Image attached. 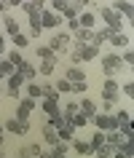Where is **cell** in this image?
Returning a JSON list of instances; mask_svg holds the SVG:
<instances>
[{"mask_svg": "<svg viewBox=\"0 0 134 158\" xmlns=\"http://www.w3.org/2000/svg\"><path fill=\"white\" fill-rule=\"evenodd\" d=\"M3 129H6V131H11L14 137H24V134H30L32 123H30V121H19V118H8V121L3 123Z\"/></svg>", "mask_w": 134, "mask_h": 158, "instance_id": "5", "label": "cell"}, {"mask_svg": "<svg viewBox=\"0 0 134 158\" xmlns=\"http://www.w3.org/2000/svg\"><path fill=\"white\" fill-rule=\"evenodd\" d=\"M6 81H8V89H6V94H8L11 99H19V94H22V86H24V78H22V75L14 70V73L6 78Z\"/></svg>", "mask_w": 134, "mask_h": 158, "instance_id": "8", "label": "cell"}, {"mask_svg": "<svg viewBox=\"0 0 134 158\" xmlns=\"http://www.w3.org/2000/svg\"><path fill=\"white\" fill-rule=\"evenodd\" d=\"M102 94H118L115 78H105V83H102Z\"/></svg>", "mask_w": 134, "mask_h": 158, "instance_id": "32", "label": "cell"}, {"mask_svg": "<svg viewBox=\"0 0 134 158\" xmlns=\"http://www.w3.org/2000/svg\"><path fill=\"white\" fill-rule=\"evenodd\" d=\"M3 24H6V32H8L11 38H14V35L19 32V24H16V19H14V16H8V14L3 16Z\"/></svg>", "mask_w": 134, "mask_h": 158, "instance_id": "27", "label": "cell"}, {"mask_svg": "<svg viewBox=\"0 0 134 158\" xmlns=\"http://www.w3.org/2000/svg\"><path fill=\"white\" fill-rule=\"evenodd\" d=\"M0 97H3V91H0Z\"/></svg>", "mask_w": 134, "mask_h": 158, "instance_id": "48", "label": "cell"}, {"mask_svg": "<svg viewBox=\"0 0 134 158\" xmlns=\"http://www.w3.org/2000/svg\"><path fill=\"white\" fill-rule=\"evenodd\" d=\"M35 54H38V59H54V56H57L48 46H38V48H35Z\"/></svg>", "mask_w": 134, "mask_h": 158, "instance_id": "34", "label": "cell"}, {"mask_svg": "<svg viewBox=\"0 0 134 158\" xmlns=\"http://www.w3.org/2000/svg\"><path fill=\"white\" fill-rule=\"evenodd\" d=\"M6 59H8V62H11L14 67H19L22 62H24V56H22V51H19V48H11L8 54H6Z\"/></svg>", "mask_w": 134, "mask_h": 158, "instance_id": "29", "label": "cell"}, {"mask_svg": "<svg viewBox=\"0 0 134 158\" xmlns=\"http://www.w3.org/2000/svg\"><path fill=\"white\" fill-rule=\"evenodd\" d=\"M0 158H6V150H0Z\"/></svg>", "mask_w": 134, "mask_h": 158, "instance_id": "47", "label": "cell"}, {"mask_svg": "<svg viewBox=\"0 0 134 158\" xmlns=\"http://www.w3.org/2000/svg\"><path fill=\"white\" fill-rule=\"evenodd\" d=\"M73 35H75L78 43H91V40H94V30H86V27H78Z\"/></svg>", "mask_w": 134, "mask_h": 158, "instance_id": "24", "label": "cell"}, {"mask_svg": "<svg viewBox=\"0 0 134 158\" xmlns=\"http://www.w3.org/2000/svg\"><path fill=\"white\" fill-rule=\"evenodd\" d=\"M75 48H78L81 62H91V59L99 56V46H94V43H75Z\"/></svg>", "mask_w": 134, "mask_h": 158, "instance_id": "10", "label": "cell"}, {"mask_svg": "<svg viewBox=\"0 0 134 158\" xmlns=\"http://www.w3.org/2000/svg\"><path fill=\"white\" fill-rule=\"evenodd\" d=\"M118 70H124V62L118 54H102V75L105 78H113Z\"/></svg>", "mask_w": 134, "mask_h": 158, "instance_id": "3", "label": "cell"}, {"mask_svg": "<svg viewBox=\"0 0 134 158\" xmlns=\"http://www.w3.org/2000/svg\"><path fill=\"white\" fill-rule=\"evenodd\" d=\"M3 134H6V129H3V123H0V137H3Z\"/></svg>", "mask_w": 134, "mask_h": 158, "instance_id": "46", "label": "cell"}, {"mask_svg": "<svg viewBox=\"0 0 134 158\" xmlns=\"http://www.w3.org/2000/svg\"><path fill=\"white\" fill-rule=\"evenodd\" d=\"M70 126H73V129H83V126H89V118H86L83 113H81V110H78L75 115L70 118Z\"/></svg>", "mask_w": 134, "mask_h": 158, "instance_id": "28", "label": "cell"}, {"mask_svg": "<svg viewBox=\"0 0 134 158\" xmlns=\"http://www.w3.org/2000/svg\"><path fill=\"white\" fill-rule=\"evenodd\" d=\"M78 14H81L78 3H75V0H67V3H65V8H62V14H59V16L65 19V22H70V19H78Z\"/></svg>", "mask_w": 134, "mask_h": 158, "instance_id": "16", "label": "cell"}, {"mask_svg": "<svg viewBox=\"0 0 134 158\" xmlns=\"http://www.w3.org/2000/svg\"><path fill=\"white\" fill-rule=\"evenodd\" d=\"M94 158H110V156H102V153H94Z\"/></svg>", "mask_w": 134, "mask_h": 158, "instance_id": "45", "label": "cell"}, {"mask_svg": "<svg viewBox=\"0 0 134 158\" xmlns=\"http://www.w3.org/2000/svg\"><path fill=\"white\" fill-rule=\"evenodd\" d=\"M57 62H59V56H54V59H40V64H35V70H38V75L48 78V75H54V70H57Z\"/></svg>", "mask_w": 134, "mask_h": 158, "instance_id": "12", "label": "cell"}, {"mask_svg": "<svg viewBox=\"0 0 134 158\" xmlns=\"http://www.w3.org/2000/svg\"><path fill=\"white\" fill-rule=\"evenodd\" d=\"M59 113H62V118H65V121H70V118L78 113V102H67V105H62V110H59Z\"/></svg>", "mask_w": 134, "mask_h": 158, "instance_id": "26", "label": "cell"}, {"mask_svg": "<svg viewBox=\"0 0 134 158\" xmlns=\"http://www.w3.org/2000/svg\"><path fill=\"white\" fill-rule=\"evenodd\" d=\"M11 43H14V48H24V46H30V38H27V35H22V32H16L14 35V38H11Z\"/></svg>", "mask_w": 134, "mask_h": 158, "instance_id": "31", "label": "cell"}, {"mask_svg": "<svg viewBox=\"0 0 134 158\" xmlns=\"http://www.w3.org/2000/svg\"><path fill=\"white\" fill-rule=\"evenodd\" d=\"M0 54H6V38H3V32H0Z\"/></svg>", "mask_w": 134, "mask_h": 158, "instance_id": "43", "label": "cell"}, {"mask_svg": "<svg viewBox=\"0 0 134 158\" xmlns=\"http://www.w3.org/2000/svg\"><path fill=\"white\" fill-rule=\"evenodd\" d=\"M32 6H35V11H43L46 8V0H32Z\"/></svg>", "mask_w": 134, "mask_h": 158, "instance_id": "42", "label": "cell"}, {"mask_svg": "<svg viewBox=\"0 0 134 158\" xmlns=\"http://www.w3.org/2000/svg\"><path fill=\"white\" fill-rule=\"evenodd\" d=\"M110 46H115V48H126V46H132V38L121 30V32H113L110 35Z\"/></svg>", "mask_w": 134, "mask_h": 158, "instance_id": "20", "label": "cell"}, {"mask_svg": "<svg viewBox=\"0 0 134 158\" xmlns=\"http://www.w3.org/2000/svg\"><path fill=\"white\" fill-rule=\"evenodd\" d=\"M99 16H102V22H105V27H110L113 32H121L124 30V19H121V14L118 11H113L110 6H99Z\"/></svg>", "mask_w": 134, "mask_h": 158, "instance_id": "2", "label": "cell"}, {"mask_svg": "<svg viewBox=\"0 0 134 158\" xmlns=\"http://www.w3.org/2000/svg\"><path fill=\"white\" fill-rule=\"evenodd\" d=\"M86 89H89V83H86V81H78V83H73L70 86V94H86Z\"/></svg>", "mask_w": 134, "mask_h": 158, "instance_id": "36", "label": "cell"}, {"mask_svg": "<svg viewBox=\"0 0 134 158\" xmlns=\"http://www.w3.org/2000/svg\"><path fill=\"white\" fill-rule=\"evenodd\" d=\"M78 24L86 27V30H94V27H97V16H94V11H81V14H78Z\"/></svg>", "mask_w": 134, "mask_h": 158, "instance_id": "21", "label": "cell"}, {"mask_svg": "<svg viewBox=\"0 0 134 158\" xmlns=\"http://www.w3.org/2000/svg\"><path fill=\"white\" fill-rule=\"evenodd\" d=\"M89 145H91V150L97 153V150H99L102 145H105V131H99V129H97V131L91 134V139H89Z\"/></svg>", "mask_w": 134, "mask_h": 158, "instance_id": "25", "label": "cell"}, {"mask_svg": "<svg viewBox=\"0 0 134 158\" xmlns=\"http://www.w3.org/2000/svg\"><path fill=\"white\" fill-rule=\"evenodd\" d=\"M115 123H118V131L124 134L126 139H132V113H129V110H118L115 113Z\"/></svg>", "mask_w": 134, "mask_h": 158, "instance_id": "7", "label": "cell"}, {"mask_svg": "<svg viewBox=\"0 0 134 158\" xmlns=\"http://www.w3.org/2000/svg\"><path fill=\"white\" fill-rule=\"evenodd\" d=\"M51 158H67L65 153H57V150H51Z\"/></svg>", "mask_w": 134, "mask_h": 158, "instance_id": "44", "label": "cell"}, {"mask_svg": "<svg viewBox=\"0 0 134 158\" xmlns=\"http://www.w3.org/2000/svg\"><path fill=\"white\" fill-rule=\"evenodd\" d=\"M70 148L75 150L78 156H94L91 145H89V142H86V139H81V137H73V139H70Z\"/></svg>", "mask_w": 134, "mask_h": 158, "instance_id": "13", "label": "cell"}, {"mask_svg": "<svg viewBox=\"0 0 134 158\" xmlns=\"http://www.w3.org/2000/svg\"><path fill=\"white\" fill-rule=\"evenodd\" d=\"M51 150H57V153H65V156H67V153H70V142H57Z\"/></svg>", "mask_w": 134, "mask_h": 158, "instance_id": "38", "label": "cell"}, {"mask_svg": "<svg viewBox=\"0 0 134 158\" xmlns=\"http://www.w3.org/2000/svg\"><path fill=\"white\" fill-rule=\"evenodd\" d=\"M78 110H81V113H83L86 118H89V121H91V115H97V102L94 99H89V97H83V99H81V105H78Z\"/></svg>", "mask_w": 134, "mask_h": 158, "instance_id": "17", "label": "cell"}, {"mask_svg": "<svg viewBox=\"0 0 134 158\" xmlns=\"http://www.w3.org/2000/svg\"><path fill=\"white\" fill-rule=\"evenodd\" d=\"M30 16V38H40L43 27H40V11H32V14H27Z\"/></svg>", "mask_w": 134, "mask_h": 158, "instance_id": "15", "label": "cell"}, {"mask_svg": "<svg viewBox=\"0 0 134 158\" xmlns=\"http://www.w3.org/2000/svg\"><path fill=\"white\" fill-rule=\"evenodd\" d=\"M132 59H134L132 46H126V51H124V56H121V62H124V64H132Z\"/></svg>", "mask_w": 134, "mask_h": 158, "instance_id": "39", "label": "cell"}, {"mask_svg": "<svg viewBox=\"0 0 134 158\" xmlns=\"http://www.w3.org/2000/svg\"><path fill=\"white\" fill-rule=\"evenodd\" d=\"M70 81H67V78H59V83H54V89H57L59 94H70Z\"/></svg>", "mask_w": 134, "mask_h": 158, "instance_id": "35", "label": "cell"}, {"mask_svg": "<svg viewBox=\"0 0 134 158\" xmlns=\"http://www.w3.org/2000/svg\"><path fill=\"white\" fill-rule=\"evenodd\" d=\"M16 73L24 78V83L27 81H38V70H35V64H30V62H22V64L16 67Z\"/></svg>", "mask_w": 134, "mask_h": 158, "instance_id": "14", "label": "cell"}, {"mask_svg": "<svg viewBox=\"0 0 134 158\" xmlns=\"http://www.w3.org/2000/svg\"><path fill=\"white\" fill-rule=\"evenodd\" d=\"M27 97L40 99V83H38V81H27Z\"/></svg>", "mask_w": 134, "mask_h": 158, "instance_id": "30", "label": "cell"}, {"mask_svg": "<svg viewBox=\"0 0 134 158\" xmlns=\"http://www.w3.org/2000/svg\"><path fill=\"white\" fill-rule=\"evenodd\" d=\"M121 91H124L126 97H132V94H134V83H132V81H126V83L121 86Z\"/></svg>", "mask_w": 134, "mask_h": 158, "instance_id": "40", "label": "cell"}, {"mask_svg": "<svg viewBox=\"0 0 134 158\" xmlns=\"http://www.w3.org/2000/svg\"><path fill=\"white\" fill-rule=\"evenodd\" d=\"M65 78L70 81V83H78V81H86V73H83V70H81L78 64H73V67H67Z\"/></svg>", "mask_w": 134, "mask_h": 158, "instance_id": "23", "label": "cell"}, {"mask_svg": "<svg viewBox=\"0 0 134 158\" xmlns=\"http://www.w3.org/2000/svg\"><path fill=\"white\" fill-rule=\"evenodd\" d=\"M89 123H94L99 131H105V134H107V131H115V129H118L115 115H113V113H97V115H91V121H89Z\"/></svg>", "mask_w": 134, "mask_h": 158, "instance_id": "4", "label": "cell"}, {"mask_svg": "<svg viewBox=\"0 0 134 158\" xmlns=\"http://www.w3.org/2000/svg\"><path fill=\"white\" fill-rule=\"evenodd\" d=\"M40 110L46 113V115H57V113H59V99H54V97H43V99H40Z\"/></svg>", "mask_w": 134, "mask_h": 158, "instance_id": "19", "label": "cell"}, {"mask_svg": "<svg viewBox=\"0 0 134 158\" xmlns=\"http://www.w3.org/2000/svg\"><path fill=\"white\" fill-rule=\"evenodd\" d=\"M113 11H118V14H124L126 22H132V0H113V6H110Z\"/></svg>", "mask_w": 134, "mask_h": 158, "instance_id": "18", "label": "cell"}, {"mask_svg": "<svg viewBox=\"0 0 134 158\" xmlns=\"http://www.w3.org/2000/svg\"><path fill=\"white\" fill-rule=\"evenodd\" d=\"M124 139H126V137L118 131V129H115V131H107V134H105V145H110L113 150L121 148V145H124Z\"/></svg>", "mask_w": 134, "mask_h": 158, "instance_id": "22", "label": "cell"}, {"mask_svg": "<svg viewBox=\"0 0 134 158\" xmlns=\"http://www.w3.org/2000/svg\"><path fill=\"white\" fill-rule=\"evenodd\" d=\"M35 105H38V99H32V97L19 99V105H16V115H14V118H19V121H27V118H30V113L35 110Z\"/></svg>", "mask_w": 134, "mask_h": 158, "instance_id": "9", "label": "cell"}, {"mask_svg": "<svg viewBox=\"0 0 134 158\" xmlns=\"http://www.w3.org/2000/svg\"><path fill=\"white\" fill-rule=\"evenodd\" d=\"M70 43H73V35L65 32V30H57V32L51 35V40H48V48L54 51L57 56H62V54L70 51Z\"/></svg>", "mask_w": 134, "mask_h": 158, "instance_id": "1", "label": "cell"}, {"mask_svg": "<svg viewBox=\"0 0 134 158\" xmlns=\"http://www.w3.org/2000/svg\"><path fill=\"white\" fill-rule=\"evenodd\" d=\"M113 107H115V105H113V102H107V99H102V113H113Z\"/></svg>", "mask_w": 134, "mask_h": 158, "instance_id": "41", "label": "cell"}, {"mask_svg": "<svg viewBox=\"0 0 134 158\" xmlns=\"http://www.w3.org/2000/svg\"><path fill=\"white\" fill-rule=\"evenodd\" d=\"M14 70H16V67L11 64L8 59H0V78H8V75L14 73Z\"/></svg>", "mask_w": 134, "mask_h": 158, "instance_id": "33", "label": "cell"}, {"mask_svg": "<svg viewBox=\"0 0 134 158\" xmlns=\"http://www.w3.org/2000/svg\"><path fill=\"white\" fill-rule=\"evenodd\" d=\"M62 22H65V19L59 16L57 11H51V8H43L40 11V27H43V30H57Z\"/></svg>", "mask_w": 134, "mask_h": 158, "instance_id": "6", "label": "cell"}, {"mask_svg": "<svg viewBox=\"0 0 134 158\" xmlns=\"http://www.w3.org/2000/svg\"><path fill=\"white\" fill-rule=\"evenodd\" d=\"M40 137H43V145H48V148H54V145L59 142V137H57V129H54V126H51L48 121H46V123L40 126Z\"/></svg>", "mask_w": 134, "mask_h": 158, "instance_id": "11", "label": "cell"}, {"mask_svg": "<svg viewBox=\"0 0 134 158\" xmlns=\"http://www.w3.org/2000/svg\"><path fill=\"white\" fill-rule=\"evenodd\" d=\"M16 158H38V156H35V153H30V148L24 145V148H19V150H16Z\"/></svg>", "mask_w": 134, "mask_h": 158, "instance_id": "37", "label": "cell"}]
</instances>
